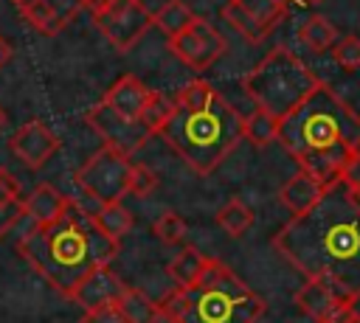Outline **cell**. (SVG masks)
Masks as SVG:
<instances>
[{
	"instance_id": "1",
	"label": "cell",
	"mask_w": 360,
	"mask_h": 323,
	"mask_svg": "<svg viewBox=\"0 0 360 323\" xmlns=\"http://www.w3.org/2000/svg\"><path fill=\"white\" fill-rule=\"evenodd\" d=\"M273 247L304 278L329 284L354 306L360 301V191L346 180L332 183L307 213L292 216L273 236Z\"/></svg>"
},
{
	"instance_id": "2",
	"label": "cell",
	"mask_w": 360,
	"mask_h": 323,
	"mask_svg": "<svg viewBox=\"0 0 360 323\" xmlns=\"http://www.w3.org/2000/svg\"><path fill=\"white\" fill-rule=\"evenodd\" d=\"M278 143L298 160L301 171L329 188L343 180L352 154L360 149V115L321 81L278 121Z\"/></svg>"
},
{
	"instance_id": "3",
	"label": "cell",
	"mask_w": 360,
	"mask_h": 323,
	"mask_svg": "<svg viewBox=\"0 0 360 323\" xmlns=\"http://www.w3.org/2000/svg\"><path fill=\"white\" fill-rule=\"evenodd\" d=\"M17 253L62 295L93 270L110 267L118 256V242L107 239L96 225L93 213L79 208L73 199L68 211L51 225H34L20 242Z\"/></svg>"
},
{
	"instance_id": "4",
	"label": "cell",
	"mask_w": 360,
	"mask_h": 323,
	"mask_svg": "<svg viewBox=\"0 0 360 323\" xmlns=\"http://www.w3.org/2000/svg\"><path fill=\"white\" fill-rule=\"evenodd\" d=\"M158 309L169 323H256L264 315V298L225 261L208 258L202 278L188 289H169Z\"/></svg>"
},
{
	"instance_id": "5",
	"label": "cell",
	"mask_w": 360,
	"mask_h": 323,
	"mask_svg": "<svg viewBox=\"0 0 360 323\" xmlns=\"http://www.w3.org/2000/svg\"><path fill=\"white\" fill-rule=\"evenodd\" d=\"M158 135L194 174L208 177L245 138V115L217 93L200 110L174 107Z\"/></svg>"
},
{
	"instance_id": "6",
	"label": "cell",
	"mask_w": 360,
	"mask_h": 323,
	"mask_svg": "<svg viewBox=\"0 0 360 323\" xmlns=\"http://www.w3.org/2000/svg\"><path fill=\"white\" fill-rule=\"evenodd\" d=\"M318 76L287 48H273L245 79L242 87L256 110L273 115L276 121L287 118L315 87Z\"/></svg>"
},
{
	"instance_id": "7",
	"label": "cell",
	"mask_w": 360,
	"mask_h": 323,
	"mask_svg": "<svg viewBox=\"0 0 360 323\" xmlns=\"http://www.w3.org/2000/svg\"><path fill=\"white\" fill-rule=\"evenodd\" d=\"M129 174H132L129 154L104 146L76 171V185L98 205H110V202H121L129 194Z\"/></svg>"
},
{
	"instance_id": "8",
	"label": "cell",
	"mask_w": 360,
	"mask_h": 323,
	"mask_svg": "<svg viewBox=\"0 0 360 323\" xmlns=\"http://www.w3.org/2000/svg\"><path fill=\"white\" fill-rule=\"evenodd\" d=\"M93 22L115 51H129L155 25V17L141 0H107L93 11Z\"/></svg>"
},
{
	"instance_id": "9",
	"label": "cell",
	"mask_w": 360,
	"mask_h": 323,
	"mask_svg": "<svg viewBox=\"0 0 360 323\" xmlns=\"http://www.w3.org/2000/svg\"><path fill=\"white\" fill-rule=\"evenodd\" d=\"M292 0H228L222 17L253 45H259L287 14Z\"/></svg>"
},
{
	"instance_id": "10",
	"label": "cell",
	"mask_w": 360,
	"mask_h": 323,
	"mask_svg": "<svg viewBox=\"0 0 360 323\" xmlns=\"http://www.w3.org/2000/svg\"><path fill=\"white\" fill-rule=\"evenodd\" d=\"M169 48H172V53L183 65H188L191 70H200L202 73V70H208L228 51V42H225V37L208 20L197 17L183 34H177V37L169 39Z\"/></svg>"
},
{
	"instance_id": "11",
	"label": "cell",
	"mask_w": 360,
	"mask_h": 323,
	"mask_svg": "<svg viewBox=\"0 0 360 323\" xmlns=\"http://www.w3.org/2000/svg\"><path fill=\"white\" fill-rule=\"evenodd\" d=\"M84 121L96 129V135L104 140V146H112L124 154H132V152L143 149V143L152 138V132L141 121H127V118L115 115L104 101L93 104L90 112L84 115Z\"/></svg>"
},
{
	"instance_id": "12",
	"label": "cell",
	"mask_w": 360,
	"mask_h": 323,
	"mask_svg": "<svg viewBox=\"0 0 360 323\" xmlns=\"http://www.w3.org/2000/svg\"><path fill=\"white\" fill-rule=\"evenodd\" d=\"M295 306L315 323H346L349 317L357 315L352 303H346L329 284L318 278L304 281V286L295 292Z\"/></svg>"
},
{
	"instance_id": "13",
	"label": "cell",
	"mask_w": 360,
	"mask_h": 323,
	"mask_svg": "<svg viewBox=\"0 0 360 323\" xmlns=\"http://www.w3.org/2000/svg\"><path fill=\"white\" fill-rule=\"evenodd\" d=\"M8 149L28 166V169H42L59 149V138L53 135L51 126H45V121H28L22 124L11 138H8Z\"/></svg>"
},
{
	"instance_id": "14",
	"label": "cell",
	"mask_w": 360,
	"mask_h": 323,
	"mask_svg": "<svg viewBox=\"0 0 360 323\" xmlns=\"http://www.w3.org/2000/svg\"><path fill=\"white\" fill-rule=\"evenodd\" d=\"M127 284L112 272V267H98L93 272H87L73 289H70V301L79 303L84 312L87 309H96V306H107V303H115L121 295H124Z\"/></svg>"
},
{
	"instance_id": "15",
	"label": "cell",
	"mask_w": 360,
	"mask_h": 323,
	"mask_svg": "<svg viewBox=\"0 0 360 323\" xmlns=\"http://www.w3.org/2000/svg\"><path fill=\"white\" fill-rule=\"evenodd\" d=\"M14 6L45 37L59 34L82 11V3L79 0H14Z\"/></svg>"
},
{
	"instance_id": "16",
	"label": "cell",
	"mask_w": 360,
	"mask_h": 323,
	"mask_svg": "<svg viewBox=\"0 0 360 323\" xmlns=\"http://www.w3.org/2000/svg\"><path fill=\"white\" fill-rule=\"evenodd\" d=\"M149 87L138 79V76H121L110 90H107V95L101 98L115 115H121V118H127V121H141V112H143V104H146V98H149ZM143 124V121H141Z\"/></svg>"
},
{
	"instance_id": "17",
	"label": "cell",
	"mask_w": 360,
	"mask_h": 323,
	"mask_svg": "<svg viewBox=\"0 0 360 323\" xmlns=\"http://www.w3.org/2000/svg\"><path fill=\"white\" fill-rule=\"evenodd\" d=\"M68 205H70V199L65 194H59L53 185H37L28 197H22V213L34 225H51V222H56L68 211Z\"/></svg>"
},
{
	"instance_id": "18",
	"label": "cell",
	"mask_w": 360,
	"mask_h": 323,
	"mask_svg": "<svg viewBox=\"0 0 360 323\" xmlns=\"http://www.w3.org/2000/svg\"><path fill=\"white\" fill-rule=\"evenodd\" d=\"M321 194H323V185L315 183L307 171L298 169V171L278 188V202H281L292 216H301V213H307V211L321 199Z\"/></svg>"
},
{
	"instance_id": "19",
	"label": "cell",
	"mask_w": 360,
	"mask_h": 323,
	"mask_svg": "<svg viewBox=\"0 0 360 323\" xmlns=\"http://www.w3.org/2000/svg\"><path fill=\"white\" fill-rule=\"evenodd\" d=\"M205 264H208V256H202L197 247H183L172 261H169V278L174 281V286H180V289H188V286H194L200 278H202V272H205Z\"/></svg>"
},
{
	"instance_id": "20",
	"label": "cell",
	"mask_w": 360,
	"mask_h": 323,
	"mask_svg": "<svg viewBox=\"0 0 360 323\" xmlns=\"http://www.w3.org/2000/svg\"><path fill=\"white\" fill-rule=\"evenodd\" d=\"M115 306L127 323H158L160 320L158 301H152L143 289H135V286H127L124 295L115 301Z\"/></svg>"
},
{
	"instance_id": "21",
	"label": "cell",
	"mask_w": 360,
	"mask_h": 323,
	"mask_svg": "<svg viewBox=\"0 0 360 323\" xmlns=\"http://www.w3.org/2000/svg\"><path fill=\"white\" fill-rule=\"evenodd\" d=\"M132 222H135V216L124 208V202L98 205V208L93 211V225H96L107 239H112V242H118V244H121V239L132 230Z\"/></svg>"
},
{
	"instance_id": "22",
	"label": "cell",
	"mask_w": 360,
	"mask_h": 323,
	"mask_svg": "<svg viewBox=\"0 0 360 323\" xmlns=\"http://www.w3.org/2000/svg\"><path fill=\"white\" fill-rule=\"evenodd\" d=\"M155 25L172 39V37H177V34H183L194 20H197V14L183 3V0H169V3H163L155 14Z\"/></svg>"
},
{
	"instance_id": "23",
	"label": "cell",
	"mask_w": 360,
	"mask_h": 323,
	"mask_svg": "<svg viewBox=\"0 0 360 323\" xmlns=\"http://www.w3.org/2000/svg\"><path fill=\"white\" fill-rule=\"evenodd\" d=\"M298 37H301V42H304L307 48H312L315 53L329 51V48H335V42H338V31H335V25H332L326 17H321V14L307 17L304 25L298 28Z\"/></svg>"
},
{
	"instance_id": "24",
	"label": "cell",
	"mask_w": 360,
	"mask_h": 323,
	"mask_svg": "<svg viewBox=\"0 0 360 323\" xmlns=\"http://www.w3.org/2000/svg\"><path fill=\"white\" fill-rule=\"evenodd\" d=\"M253 211L242 202V199H228L219 211H217V222H219V228L228 233V236H233V239H239V236H245L250 228H253Z\"/></svg>"
},
{
	"instance_id": "25",
	"label": "cell",
	"mask_w": 360,
	"mask_h": 323,
	"mask_svg": "<svg viewBox=\"0 0 360 323\" xmlns=\"http://www.w3.org/2000/svg\"><path fill=\"white\" fill-rule=\"evenodd\" d=\"M245 138L256 146V149H264L270 146L273 140H278V121L262 110H253L248 118H245Z\"/></svg>"
},
{
	"instance_id": "26",
	"label": "cell",
	"mask_w": 360,
	"mask_h": 323,
	"mask_svg": "<svg viewBox=\"0 0 360 323\" xmlns=\"http://www.w3.org/2000/svg\"><path fill=\"white\" fill-rule=\"evenodd\" d=\"M172 110H174V104H172V101H169L163 93L152 90V93H149V98H146V104H143L141 121H143V126H146L152 135H158V132H160V126L169 121Z\"/></svg>"
},
{
	"instance_id": "27",
	"label": "cell",
	"mask_w": 360,
	"mask_h": 323,
	"mask_svg": "<svg viewBox=\"0 0 360 323\" xmlns=\"http://www.w3.org/2000/svg\"><path fill=\"white\" fill-rule=\"evenodd\" d=\"M214 95H217V90H214L208 81L194 79V81H188L186 87H180V93L174 95L172 104H174L177 110H200V107H205Z\"/></svg>"
},
{
	"instance_id": "28",
	"label": "cell",
	"mask_w": 360,
	"mask_h": 323,
	"mask_svg": "<svg viewBox=\"0 0 360 323\" xmlns=\"http://www.w3.org/2000/svg\"><path fill=\"white\" fill-rule=\"evenodd\" d=\"M152 233L163 242V244H180L186 239V222L177 211H163L155 222H152Z\"/></svg>"
},
{
	"instance_id": "29",
	"label": "cell",
	"mask_w": 360,
	"mask_h": 323,
	"mask_svg": "<svg viewBox=\"0 0 360 323\" xmlns=\"http://www.w3.org/2000/svg\"><path fill=\"white\" fill-rule=\"evenodd\" d=\"M332 56H335V62H338L340 67L357 70V67H360V37H354V34L340 37V39L335 42V48H332Z\"/></svg>"
},
{
	"instance_id": "30",
	"label": "cell",
	"mask_w": 360,
	"mask_h": 323,
	"mask_svg": "<svg viewBox=\"0 0 360 323\" xmlns=\"http://www.w3.org/2000/svg\"><path fill=\"white\" fill-rule=\"evenodd\" d=\"M160 185V180H158V174L149 169V166H135L132 163V174H129V194L132 197H149L155 188Z\"/></svg>"
},
{
	"instance_id": "31",
	"label": "cell",
	"mask_w": 360,
	"mask_h": 323,
	"mask_svg": "<svg viewBox=\"0 0 360 323\" xmlns=\"http://www.w3.org/2000/svg\"><path fill=\"white\" fill-rule=\"evenodd\" d=\"M82 323H127L124 315L118 312L115 303H107V306H96V309H87L82 315Z\"/></svg>"
},
{
	"instance_id": "32",
	"label": "cell",
	"mask_w": 360,
	"mask_h": 323,
	"mask_svg": "<svg viewBox=\"0 0 360 323\" xmlns=\"http://www.w3.org/2000/svg\"><path fill=\"white\" fill-rule=\"evenodd\" d=\"M0 202H11V205L22 202V188L6 169H0Z\"/></svg>"
},
{
	"instance_id": "33",
	"label": "cell",
	"mask_w": 360,
	"mask_h": 323,
	"mask_svg": "<svg viewBox=\"0 0 360 323\" xmlns=\"http://www.w3.org/2000/svg\"><path fill=\"white\" fill-rule=\"evenodd\" d=\"M20 216H22V202H20V205L0 202V236H3V233H8Z\"/></svg>"
},
{
	"instance_id": "34",
	"label": "cell",
	"mask_w": 360,
	"mask_h": 323,
	"mask_svg": "<svg viewBox=\"0 0 360 323\" xmlns=\"http://www.w3.org/2000/svg\"><path fill=\"white\" fill-rule=\"evenodd\" d=\"M343 180H346L352 188L360 191V149L352 154V160H349V166H346V171H343Z\"/></svg>"
},
{
	"instance_id": "35",
	"label": "cell",
	"mask_w": 360,
	"mask_h": 323,
	"mask_svg": "<svg viewBox=\"0 0 360 323\" xmlns=\"http://www.w3.org/2000/svg\"><path fill=\"white\" fill-rule=\"evenodd\" d=\"M8 59H11V48H8V42L0 37V67H3Z\"/></svg>"
},
{
	"instance_id": "36",
	"label": "cell",
	"mask_w": 360,
	"mask_h": 323,
	"mask_svg": "<svg viewBox=\"0 0 360 323\" xmlns=\"http://www.w3.org/2000/svg\"><path fill=\"white\" fill-rule=\"evenodd\" d=\"M79 3H82V8H90V11H96V8H98V6H104L107 0H79Z\"/></svg>"
},
{
	"instance_id": "37",
	"label": "cell",
	"mask_w": 360,
	"mask_h": 323,
	"mask_svg": "<svg viewBox=\"0 0 360 323\" xmlns=\"http://www.w3.org/2000/svg\"><path fill=\"white\" fill-rule=\"evenodd\" d=\"M3 126H6V110L0 107V129H3Z\"/></svg>"
},
{
	"instance_id": "38",
	"label": "cell",
	"mask_w": 360,
	"mask_h": 323,
	"mask_svg": "<svg viewBox=\"0 0 360 323\" xmlns=\"http://www.w3.org/2000/svg\"><path fill=\"white\" fill-rule=\"evenodd\" d=\"M346 323H360V315H354V317H349Z\"/></svg>"
},
{
	"instance_id": "39",
	"label": "cell",
	"mask_w": 360,
	"mask_h": 323,
	"mask_svg": "<svg viewBox=\"0 0 360 323\" xmlns=\"http://www.w3.org/2000/svg\"><path fill=\"white\" fill-rule=\"evenodd\" d=\"M298 3H321V0H298Z\"/></svg>"
}]
</instances>
